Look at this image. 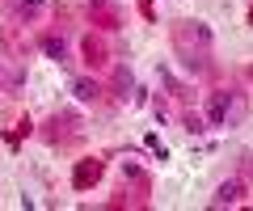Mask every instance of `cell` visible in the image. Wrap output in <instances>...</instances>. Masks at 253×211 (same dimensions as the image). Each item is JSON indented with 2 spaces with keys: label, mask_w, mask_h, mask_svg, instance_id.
I'll list each match as a JSON object with an SVG mask.
<instances>
[{
  "label": "cell",
  "mask_w": 253,
  "mask_h": 211,
  "mask_svg": "<svg viewBox=\"0 0 253 211\" xmlns=\"http://www.w3.org/2000/svg\"><path fill=\"white\" fill-rule=\"evenodd\" d=\"M232 119H236V110H232V93H228V89L211 93V106H207V127H228Z\"/></svg>",
  "instance_id": "1"
},
{
  "label": "cell",
  "mask_w": 253,
  "mask_h": 211,
  "mask_svg": "<svg viewBox=\"0 0 253 211\" xmlns=\"http://www.w3.org/2000/svg\"><path fill=\"white\" fill-rule=\"evenodd\" d=\"M241 199H245V186L232 177V182H219L215 186V199H211V203H215V207H232V203H241Z\"/></svg>",
  "instance_id": "2"
},
{
  "label": "cell",
  "mask_w": 253,
  "mask_h": 211,
  "mask_svg": "<svg viewBox=\"0 0 253 211\" xmlns=\"http://www.w3.org/2000/svg\"><path fill=\"white\" fill-rule=\"evenodd\" d=\"M42 51L55 59V64H68V42H63V34H46L42 38Z\"/></svg>",
  "instance_id": "3"
},
{
  "label": "cell",
  "mask_w": 253,
  "mask_h": 211,
  "mask_svg": "<svg viewBox=\"0 0 253 211\" xmlns=\"http://www.w3.org/2000/svg\"><path fill=\"white\" fill-rule=\"evenodd\" d=\"M72 93H76L81 101H97V97H101V84H97V81H89V76H81V81L72 84Z\"/></svg>",
  "instance_id": "4"
},
{
  "label": "cell",
  "mask_w": 253,
  "mask_h": 211,
  "mask_svg": "<svg viewBox=\"0 0 253 211\" xmlns=\"http://www.w3.org/2000/svg\"><path fill=\"white\" fill-rule=\"evenodd\" d=\"M84 55H89V64H106V42L101 38H84Z\"/></svg>",
  "instance_id": "5"
}]
</instances>
